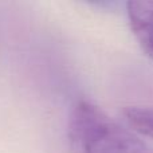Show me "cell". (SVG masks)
Masks as SVG:
<instances>
[{
  "instance_id": "obj_3",
  "label": "cell",
  "mask_w": 153,
  "mask_h": 153,
  "mask_svg": "<svg viewBox=\"0 0 153 153\" xmlns=\"http://www.w3.org/2000/svg\"><path fill=\"white\" fill-rule=\"evenodd\" d=\"M122 116L134 133L153 138V103L126 106L122 110Z\"/></svg>"
},
{
  "instance_id": "obj_2",
  "label": "cell",
  "mask_w": 153,
  "mask_h": 153,
  "mask_svg": "<svg viewBox=\"0 0 153 153\" xmlns=\"http://www.w3.org/2000/svg\"><path fill=\"white\" fill-rule=\"evenodd\" d=\"M126 13L140 48L153 61V0H130L126 3Z\"/></svg>"
},
{
  "instance_id": "obj_1",
  "label": "cell",
  "mask_w": 153,
  "mask_h": 153,
  "mask_svg": "<svg viewBox=\"0 0 153 153\" xmlns=\"http://www.w3.org/2000/svg\"><path fill=\"white\" fill-rule=\"evenodd\" d=\"M67 137L73 153H149L134 132L89 100H79L73 106Z\"/></svg>"
}]
</instances>
